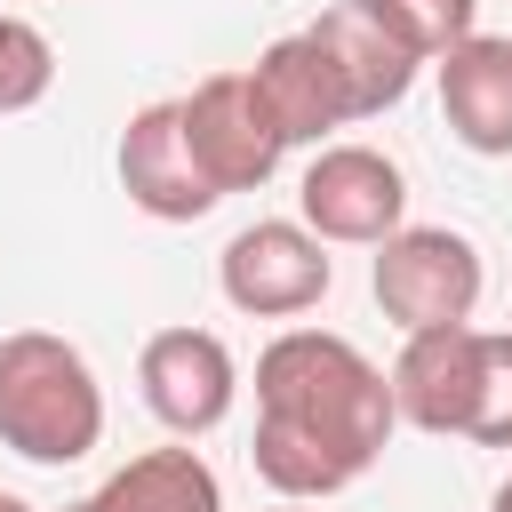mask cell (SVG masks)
<instances>
[{
    "instance_id": "obj_1",
    "label": "cell",
    "mask_w": 512,
    "mask_h": 512,
    "mask_svg": "<svg viewBox=\"0 0 512 512\" xmlns=\"http://www.w3.org/2000/svg\"><path fill=\"white\" fill-rule=\"evenodd\" d=\"M392 376L336 328H288L256 352V440L248 464L272 496L328 504L392 440Z\"/></svg>"
},
{
    "instance_id": "obj_2",
    "label": "cell",
    "mask_w": 512,
    "mask_h": 512,
    "mask_svg": "<svg viewBox=\"0 0 512 512\" xmlns=\"http://www.w3.org/2000/svg\"><path fill=\"white\" fill-rule=\"evenodd\" d=\"M104 440V384L80 344L48 328L0 336V448L24 464H80Z\"/></svg>"
},
{
    "instance_id": "obj_3",
    "label": "cell",
    "mask_w": 512,
    "mask_h": 512,
    "mask_svg": "<svg viewBox=\"0 0 512 512\" xmlns=\"http://www.w3.org/2000/svg\"><path fill=\"white\" fill-rule=\"evenodd\" d=\"M368 288H376V312L416 336V328H456L472 320L480 304V248L448 224H400L392 240H376V264H368Z\"/></svg>"
},
{
    "instance_id": "obj_4",
    "label": "cell",
    "mask_w": 512,
    "mask_h": 512,
    "mask_svg": "<svg viewBox=\"0 0 512 512\" xmlns=\"http://www.w3.org/2000/svg\"><path fill=\"white\" fill-rule=\"evenodd\" d=\"M328 280H336L328 240H320L312 224H288V216L240 224V232L224 240V256H216V288H224V304L248 312V320H296V312H312V304L328 296Z\"/></svg>"
},
{
    "instance_id": "obj_5",
    "label": "cell",
    "mask_w": 512,
    "mask_h": 512,
    "mask_svg": "<svg viewBox=\"0 0 512 512\" xmlns=\"http://www.w3.org/2000/svg\"><path fill=\"white\" fill-rule=\"evenodd\" d=\"M176 112H184V144H192V160L208 168L216 192H256L288 160V136L272 128L248 64L240 72H208L192 96H176Z\"/></svg>"
},
{
    "instance_id": "obj_6",
    "label": "cell",
    "mask_w": 512,
    "mask_h": 512,
    "mask_svg": "<svg viewBox=\"0 0 512 512\" xmlns=\"http://www.w3.org/2000/svg\"><path fill=\"white\" fill-rule=\"evenodd\" d=\"M296 208L328 248H376L408 224V176L376 144H320L296 184Z\"/></svg>"
},
{
    "instance_id": "obj_7",
    "label": "cell",
    "mask_w": 512,
    "mask_h": 512,
    "mask_svg": "<svg viewBox=\"0 0 512 512\" xmlns=\"http://www.w3.org/2000/svg\"><path fill=\"white\" fill-rule=\"evenodd\" d=\"M136 392L144 408L176 432V440H200L232 416L240 400V368H232V344L216 328H152L144 352H136Z\"/></svg>"
},
{
    "instance_id": "obj_8",
    "label": "cell",
    "mask_w": 512,
    "mask_h": 512,
    "mask_svg": "<svg viewBox=\"0 0 512 512\" xmlns=\"http://www.w3.org/2000/svg\"><path fill=\"white\" fill-rule=\"evenodd\" d=\"M112 168H120L128 208H144L152 224H200V216L224 200V192L208 184V168L192 160V144H184L176 96L128 112V128H120V144H112Z\"/></svg>"
},
{
    "instance_id": "obj_9",
    "label": "cell",
    "mask_w": 512,
    "mask_h": 512,
    "mask_svg": "<svg viewBox=\"0 0 512 512\" xmlns=\"http://www.w3.org/2000/svg\"><path fill=\"white\" fill-rule=\"evenodd\" d=\"M480 336L472 320L456 328H416L400 336V360H392V400H400V424L448 440L472 424V400H480Z\"/></svg>"
},
{
    "instance_id": "obj_10",
    "label": "cell",
    "mask_w": 512,
    "mask_h": 512,
    "mask_svg": "<svg viewBox=\"0 0 512 512\" xmlns=\"http://www.w3.org/2000/svg\"><path fill=\"white\" fill-rule=\"evenodd\" d=\"M248 80H256V96H264L272 128L288 136V152H296V144H312V152H320L336 128H352L344 72H336V56H328L312 32H280V40L248 64Z\"/></svg>"
},
{
    "instance_id": "obj_11",
    "label": "cell",
    "mask_w": 512,
    "mask_h": 512,
    "mask_svg": "<svg viewBox=\"0 0 512 512\" xmlns=\"http://www.w3.org/2000/svg\"><path fill=\"white\" fill-rule=\"evenodd\" d=\"M328 56H336V72H344V96H352V120H376V112H392L408 88H416V72H424V56L368 8V0H336V8H320L312 24H304Z\"/></svg>"
},
{
    "instance_id": "obj_12",
    "label": "cell",
    "mask_w": 512,
    "mask_h": 512,
    "mask_svg": "<svg viewBox=\"0 0 512 512\" xmlns=\"http://www.w3.org/2000/svg\"><path fill=\"white\" fill-rule=\"evenodd\" d=\"M432 72H440L448 136L480 160H512V32H472Z\"/></svg>"
},
{
    "instance_id": "obj_13",
    "label": "cell",
    "mask_w": 512,
    "mask_h": 512,
    "mask_svg": "<svg viewBox=\"0 0 512 512\" xmlns=\"http://www.w3.org/2000/svg\"><path fill=\"white\" fill-rule=\"evenodd\" d=\"M88 512H224V488L200 448H144L120 472H104Z\"/></svg>"
},
{
    "instance_id": "obj_14",
    "label": "cell",
    "mask_w": 512,
    "mask_h": 512,
    "mask_svg": "<svg viewBox=\"0 0 512 512\" xmlns=\"http://www.w3.org/2000/svg\"><path fill=\"white\" fill-rule=\"evenodd\" d=\"M48 88H56V48H48V32L0 8V120H8V112H32Z\"/></svg>"
},
{
    "instance_id": "obj_15",
    "label": "cell",
    "mask_w": 512,
    "mask_h": 512,
    "mask_svg": "<svg viewBox=\"0 0 512 512\" xmlns=\"http://www.w3.org/2000/svg\"><path fill=\"white\" fill-rule=\"evenodd\" d=\"M368 8H376V16H384V24H392L424 64H440L456 40H472V32H480V24H472V16H480V0H368Z\"/></svg>"
},
{
    "instance_id": "obj_16",
    "label": "cell",
    "mask_w": 512,
    "mask_h": 512,
    "mask_svg": "<svg viewBox=\"0 0 512 512\" xmlns=\"http://www.w3.org/2000/svg\"><path fill=\"white\" fill-rule=\"evenodd\" d=\"M464 440L480 448H512V336H480V400H472V424Z\"/></svg>"
},
{
    "instance_id": "obj_17",
    "label": "cell",
    "mask_w": 512,
    "mask_h": 512,
    "mask_svg": "<svg viewBox=\"0 0 512 512\" xmlns=\"http://www.w3.org/2000/svg\"><path fill=\"white\" fill-rule=\"evenodd\" d=\"M488 512H512V472L496 480V496H488Z\"/></svg>"
},
{
    "instance_id": "obj_18",
    "label": "cell",
    "mask_w": 512,
    "mask_h": 512,
    "mask_svg": "<svg viewBox=\"0 0 512 512\" xmlns=\"http://www.w3.org/2000/svg\"><path fill=\"white\" fill-rule=\"evenodd\" d=\"M264 512H320V504H296V496H280V504H264Z\"/></svg>"
},
{
    "instance_id": "obj_19",
    "label": "cell",
    "mask_w": 512,
    "mask_h": 512,
    "mask_svg": "<svg viewBox=\"0 0 512 512\" xmlns=\"http://www.w3.org/2000/svg\"><path fill=\"white\" fill-rule=\"evenodd\" d=\"M0 512H32V504H24V496H8V488H0Z\"/></svg>"
},
{
    "instance_id": "obj_20",
    "label": "cell",
    "mask_w": 512,
    "mask_h": 512,
    "mask_svg": "<svg viewBox=\"0 0 512 512\" xmlns=\"http://www.w3.org/2000/svg\"><path fill=\"white\" fill-rule=\"evenodd\" d=\"M64 512H88V496H80V504H64Z\"/></svg>"
}]
</instances>
